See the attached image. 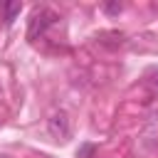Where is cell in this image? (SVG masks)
Masks as SVG:
<instances>
[{
	"instance_id": "1",
	"label": "cell",
	"mask_w": 158,
	"mask_h": 158,
	"mask_svg": "<svg viewBox=\"0 0 158 158\" xmlns=\"http://www.w3.org/2000/svg\"><path fill=\"white\" fill-rule=\"evenodd\" d=\"M57 20H59V15H57L54 10H49V7H40V10H35L32 17H30V25H27V40H37V37H42Z\"/></svg>"
},
{
	"instance_id": "2",
	"label": "cell",
	"mask_w": 158,
	"mask_h": 158,
	"mask_svg": "<svg viewBox=\"0 0 158 158\" xmlns=\"http://www.w3.org/2000/svg\"><path fill=\"white\" fill-rule=\"evenodd\" d=\"M47 131H49V136L54 138V141H67L69 136H72V118H69V114L67 111H54L49 118H47Z\"/></svg>"
},
{
	"instance_id": "3",
	"label": "cell",
	"mask_w": 158,
	"mask_h": 158,
	"mask_svg": "<svg viewBox=\"0 0 158 158\" xmlns=\"http://www.w3.org/2000/svg\"><path fill=\"white\" fill-rule=\"evenodd\" d=\"M123 40H126V35L118 32V30H109V32H99L96 35V42L106 44V47H118V44H123Z\"/></svg>"
},
{
	"instance_id": "4",
	"label": "cell",
	"mask_w": 158,
	"mask_h": 158,
	"mask_svg": "<svg viewBox=\"0 0 158 158\" xmlns=\"http://www.w3.org/2000/svg\"><path fill=\"white\" fill-rule=\"evenodd\" d=\"M0 10H2V20L10 25V22H12V20L20 15L22 5H20V2H2V5H0Z\"/></svg>"
},
{
	"instance_id": "5",
	"label": "cell",
	"mask_w": 158,
	"mask_h": 158,
	"mask_svg": "<svg viewBox=\"0 0 158 158\" xmlns=\"http://www.w3.org/2000/svg\"><path fill=\"white\" fill-rule=\"evenodd\" d=\"M94 153H96V146H94V143H84V146L77 151V156H79V158H91Z\"/></svg>"
},
{
	"instance_id": "6",
	"label": "cell",
	"mask_w": 158,
	"mask_h": 158,
	"mask_svg": "<svg viewBox=\"0 0 158 158\" xmlns=\"http://www.w3.org/2000/svg\"><path fill=\"white\" fill-rule=\"evenodd\" d=\"M121 10H123L121 2H104V12H106V15H118Z\"/></svg>"
},
{
	"instance_id": "7",
	"label": "cell",
	"mask_w": 158,
	"mask_h": 158,
	"mask_svg": "<svg viewBox=\"0 0 158 158\" xmlns=\"http://www.w3.org/2000/svg\"><path fill=\"white\" fill-rule=\"evenodd\" d=\"M148 84H153V86L158 89V69H153V72L148 74Z\"/></svg>"
},
{
	"instance_id": "8",
	"label": "cell",
	"mask_w": 158,
	"mask_h": 158,
	"mask_svg": "<svg viewBox=\"0 0 158 158\" xmlns=\"http://www.w3.org/2000/svg\"><path fill=\"white\" fill-rule=\"evenodd\" d=\"M0 158H2V156H0Z\"/></svg>"
}]
</instances>
